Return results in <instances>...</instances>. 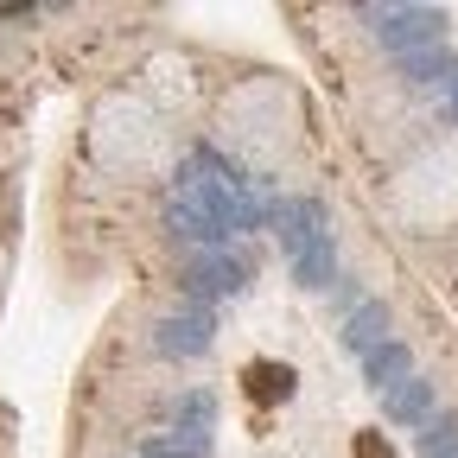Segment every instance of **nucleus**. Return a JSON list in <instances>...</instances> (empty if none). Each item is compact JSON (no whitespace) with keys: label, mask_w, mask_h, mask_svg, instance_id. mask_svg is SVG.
<instances>
[{"label":"nucleus","mask_w":458,"mask_h":458,"mask_svg":"<svg viewBox=\"0 0 458 458\" xmlns=\"http://www.w3.org/2000/svg\"><path fill=\"white\" fill-rule=\"evenodd\" d=\"M351 452H357V458H388V439H382V433H357Z\"/></svg>","instance_id":"nucleus-2"},{"label":"nucleus","mask_w":458,"mask_h":458,"mask_svg":"<svg viewBox=\"0 0 458 458\" xmlns=\"http://www.w3.org/2000/svg\"><path fill=\"white\" fill-rule=\"evenodd\" d=\"M293 369L286 363H274V357H255L249 369H242V394L255 401V408H280V401H293Z\"/></svg>","instance_id":"nucleus-1"}]
</instances>
